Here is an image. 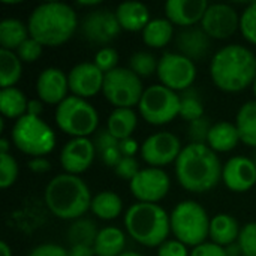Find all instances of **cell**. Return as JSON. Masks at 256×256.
<instances>
[{
	"label": "cell",
	"mask_w": 256,
	"mask_h": 256,
	"mask_svg": "<svg viewBox=\"0 0 256 256\" xmlns=\"http://www.w3.org/2000/svg\"><path fill=\"white\" fill-rule=\"evenodd\" d=\"M171 188L170 176L162 168H142L136 177L129 183L130 194L138 202L158 204L162 201Z\"/></svg>",
	"instance_id": "obj_14"
},
{
	"label": "cell",
	"mask_w": 256,
	"mask_h": 256,
	"mask_svg": "<svg viewBox=\"0 0 256 256\" xmlns=\"http://www.w3.org/2000/svg\"><path fill=\"white\" fill-rule=\"evenodd\" d=\"M44 111V102L40 99H30L28 105H27V116H33V117H40Z\"/></svg>",
	"instance_id": "obj_50"
},
{
	"label": "cell",
	"mask_w": 256,
	"mask_h": 256,
	"mask_svg": "<svg viewBox=\"0 0 256 256\" xmlns=\"http://www.w3.org/2000/svg\"><path fill=\"white\" fill-rule=\"evenodd\" d=\"M138 111L148 124H168L180 116V94L162 84L150 86L142 93Z\"/></svg>",
	"instance_id": "obj_9"
},
{
	"label": "cell",
	"mask_w": 256,
	"mask_h": 256,
	"mask_svg": "<svg viewBox=\"0 0 256 256\" xmlns=\"http://www.w3.org/2000/svg\"><path fill=\"white\" fill-rule=\"evenodd\" d=\"M174 42H176L177 52L188 57L194 63L204 60L212 48V39L201 27L196 26L182 28L176 34Z\"/></svg>",
	"instance_id": "obj_21"
},
{
	"label": "cell",
	"mask_w": 256,
	"mask_h": 256,
	"mask_svg": "<svg viewBox=\"0 0 256 256\" xmlns=\"http://www.w3.org/2000/svg\"><path fill=\"white\" fill-rule=\"evenodd\" d=\"M180 117L188 123L204 117V102H202L201 93L195 87H190V88L182 92V94H180Z\"/></svg>",
	"instance_id": "obj_34"
},
{
	"label": "cell",
	"mask_w": 256,
	"mask_h": 256,
	"mask_svg": "<svg viewBox=\"0 0 256 256\" xmlns=\"http://www.w3.org/2000/svg\"><path fill=\"white\" fill-rule=\"evenodd\" d=\"M224 249H225L226 256H243V252H242V248H240L238 242H236V243H232V244H230V246H226Z\"/></svg>",
	"instance_id": "obj_51"
},
{
	"label": "cell",
	"mask_w": 256,
	"mask_h": 256,
	"mask_svg": "<svg viewBox=\"0 0 256 256\" xmlns=\"http://www.w3.org/2000/svg\"><path fill=\"white\" fill-rule=\"evenodd\" d=\"M22 75V62L15 51L0 48V87H15Z\"/></svg>",
	"instance_id": "obj_33"
},
{
	"label": "cell",
	"mask_w": 256,
	"mask_h": 256,
	"mask_svg": "<svg viewBox=\"0 0 256 256\" xmlns=\"http://www.w3.org/2000/svg\"><path fill=\"white\" fill-rule=\"evenodd\" d=\"M10 141L27 156L45 158L56 147V134L40 117L26 114L14 123Z\"/></svg>",
	"instance_id": "obj_7"
},
{
	"label": "cell",
	"mask_w": 256,
	"mask_h": 256,
	"mask_svg": "<svg viewBox=\"0 0 256 256\" xmlns=\"http://www.w3.org/2000/svg\"><path fill=\"white\" fill-rule=\"evenodd\" d=\"M78 4H80V6H94V8H96V6L100 4V2H96V0H93V2H80Z\"/></svg>",
	"instance_id": "obj_54"
},
{
	"label": "cell",
	"mask_w": 256,
	"mask_h": 256,
	"mask_svg": "<svg viewBox=\"0 0 256 256\" xmlns=\"http://www.w3.org/2000/svg\"><path fill=\"white\" fill-rule=\"evenodd\" d=\"M94 156L96 148L90 138H72L62 148L60 165L66 174L80 176L92 166Z\"/></svg>",
	"instance_id": "obj_17"
},
{
	"label": "cell",
	"mask_w": 256,
	"mask_h": 256,
	"mask_svg": "<svg viewBox=\"0 0 256 256\" xmlns=\"http://www.w3.org/2000/svg\"><path fill=\"white\" fill-rule=\"evenodd\" d=\"M212 123L208 117L198 118L195 122L188 123V138L189 144H207L208 134L212 130Z\"/></svg>",
	"instance_id": "obj_38"
},
{
	"label": "cell",
	"mask_w": 256,
	"mask_h": 256,
	"mask_svg": "<svg viewBox=\"0 0 256 256\" xmlns=\"http://www.w3.org/2000/svg\"><path fill=\"white\" fill-rule=\"evenodd\" d=\"M224 184L236 192L244 194L256 184V165L248 156H234L222 168Z\"/></svg>",
	"instance_id": "obj_18"
},
{
	"label": "cell",
	"mask_w": 256,
	"mask_h": 256,
	"mask_svg": "<svg viewBox=\"0 0 256 256\" xmlns=\"http://www.w3.org/2000/svg\"><path fill=\"white\" fill-rule=\"evenodd\" d=\"M236 126L240 134V141L256 148V100H249L240 106L236 116Z\"/></svg>",
	"instance_id": "obj_30"
},
{
	"label": "cell",
	"mask_w": 256,
	"mask_h": 256,
	"mask_svg": "<svg viewBox=\"0 0 256 256\" xmlns=\"http://www.w3.org/2000/svg\"><path fill=\"white\" fill-rule=\"evenodd\" d=\"M104 78L105 74L93 62L78 63L68 74L69 92L72 96L87 100L102 92Z\"/></svg>",
	"instance_id": "obj_16"
},
{
	"label": "cell",
	"mask_w": 256,
	"mask_h": 256,
	"mask_svg": "<svg viewBox=\"0 0 256 256\" xmlns=\"http://www.w3.org/2000/svg\"><path fill=\"white\" fill-rule=\"evenodd\" d=\"M159 58L148 51H136L129 57L128 68L140 78H148L158 72Z\"/></svg>",
	"instance_id": "obj_35"
},
{
	"label": "cell",
	"mask_w": 256,
	"mask_h": 256,
	"mask_svg": "<svg viewBox=\"0 0 256 256\" xmlns=\"http://www.w3.org/2000/svg\"><path fill=\"white\" fill-rule=\"evenodd\" d=\"M213 84L226 93H238L254 84L256 78V56L252 50L230 44L216 51L210 62Z\"/></svg>",
	"instance_id": "obj_2"
},
{
	"label": "cell",
	"mask_w": 256,
	"mask_h": 256,
	"mask_svg": "<svg viewBox=\"0 0 256 256\" xmlns=\"http://www.w3.org/2000/svg\"><path fill=\"white\" fill-rule=\"evenodd\" d=\"M252 90H254V94H255V100H256V78H255V81H254V84H252Z\"/></svg>",
	"instance_id": "obj_56"
},
{
	"label": "cell",
	"mask_w": 256,
	"mask_h": 256,
	"mask_svg": "<svg viewBox=\"0 0 256 256\" xmlns=\"http://www.w3.org/2000/svg\"><path fill=\"white\" fill-rule=\"evenodd\" d=\"M42 51H44V46L33 38H28L18 46L15 52L22 63H33L39 60V57L42 56Z\"/></svg>",
	"instance_id": "obj_41"
},
{
	"label": "cell",
	"mask_w": 256,
	"mask_h": 256,
	"mask_svg": "<svg viewBox=\"0 0 256 256\" xmlns=\"http://www.w3.org/2000/svg\"><path fill=\"white\" fill-rule=\"evenodd\" d=\"M30 38L28 27L18 18H4L0 21V46L2 50L16 51L18 46Z\"/></svg>",
	"instance_id": "obj_27"
},
{
	"label": "cell",
	"mask_w": 256,
	"mask_h": 256,
	"mask_svg": "<svg viewBox=\"0 0 256 256\" xmlns=\"http://www.w3.org/2000/svg\"><path fill=\"white\" fill-rule=\"evenodd\" d=\"M27 256H69L68 255V249L54 244V243H44L39 244L36 248H33L30 250V254Z\"/></svg>",
	"instance_id": "obj_45"
},
{
	"label": "cell",
	"mask_w": 256,
	"mask_h": 256,
	"mask_svg": "<svg viewBox=\"0 0 256 256\" xmlns=\"http://www.w3.org/2000/svg\"><path fill=\"white\" fill-rule=\"evenodd\" d=\"M99 230L96 226V224L90 219L86 218H80L76 220H74L70 224V226L66 231V240L69 243V246H76V244H82V246H94V242L98 238Z\"/></svg>",
	"instance_id": "obj_32"
},
{
	"label": "cell",
	"mask_w": 256,
	"mask_h": 256,
	"mask_svg": "<svg viewBox=\"0 0 256 256\" xmlns=\"http://www.w3.org/2000/svg\"><path fill=\"white\" fill-rule=\"evenodd\" d=\"M92 213L102 220H114L123 210L122 198L111 190H102L92 200Z\"/></svg>",
	"instance_id": "obj_31"
},
{
	"label": "cell",
	"mask_w": 256,
	"mask_h": 256,
	"mask_svg": "<svg viewBox=\"0 0 256 256\" xmlns=\"http://www.w3.org/2000/svg\"><path fill=\"white\" fill-rule=\"evenodd\" d=\"M10 142L8 138H0V154H8L9 153V148H10Z\"/></svg>",
	"instance_id": "obj_52"
},
{
	"label": "cell",
	"mask_w": 256,
	"mask_h": 256,
	"mask_svg": "<svg viewBox=\"0 0 256 256\" xmlns=\"http://www.w3.org/2000/svg\"><path fill=\"white\" fill-rule=\"evenodd\" d=\"M174 38V24L166 18H153L142 30V40L150 48H164Z\"/></svg>",
	"instance_id": "obj_28"
},
{
	"label": "cell",
	"mask_w": 256,
	"mask_h": 256,
	"mask_svg": "<svg viewBox=\"0 0 256 256\" xmlns=\"http://www.w3.org/2000/svg\"><path fill=\"white\" fill-rule=\"evenodd\" d=\"M118 148H120V153H122L123 158H135V154L138 152H141V147H140L138 141L134 140V138L122 140L120 144H118Z\"/></svg>",
	"instance_id": "obj_47"
},
{
	"label": "cell",
	"mask_w": 256,
	"mask_h": 256,
	"mask_svg": "<svg viewBox=\"0 0 256 256\" xmlns=\"http://www.w3.org/2000/svg\"><path fill=\"white\" fill-rule=\"evenodd\" d=\"M120 256H142L141 254H138V252H132V250H124L123 254Z\"/></svg>",
	"instance_id": "obj_55"
},
{
	"label": "cell",
	"mask_w": 256,
	"mask_h": 256,
	"mask_svg": "<svg viewBox=\"0 0 256 256\" xmlns=\"http://www.w3.org/2000/svg\"><path fill=\"white\" fill-rule=\"evenodd\" d=\"M82 38L93 45H108L122 32L118 20L114 10L110 9H93L86 14L80 24Z\"/></svg>",
	"instance_id": "obj_13"
},
{
	"label": "cell",
	"mask_w": 256,
	"mask_h": 256,
	"mask_svg": "<svg viewBox=\"0 0 256 256\" xmlns=\"http://www.w3.org/2000/svg\"><path fill=\"white\" fill-rule=\"evenodd\" d=\"M240 32L243 38L256 45V2L249 3L240 15Z\"/></svg>",
	"instance_id": "obj_36"
},
{
	"label": "cell",
	"mask_w": 256,
	"mask_h": 256,
	"mask_svg": "<svg viewBox=\"0 0 256 256\" xmlns=\"http://www.w3.org/2000/svg\"><path fill=\"white\" fill-rule=\"evenodd\" d=\"M30 38L42 46H60L66 44L80 27L75 9L63 2L38 4L27 20Z\"/></svg>",
	"instance_id": "obj_3"
},
{
	"label": "cell",
	"mask_w": 256,
	"mask_h": 256,
	"mask_svg": "<svg viewBox=\"0 0 256 256\" xmlns=\"http://www.w3.org/2000/svg\"><path fill=\"white\" fill-rule=\"evenodd\" d=\"M158 256H190V252L182 242L168 238L158 248Z\"/></svg>",
	"instance_id": "obj_44"
},
{
	"label": "cell",
	"mask_w": 256,
	"mask_h": 256,
	"mask_svg": "<svg viewBox=\"0 0 256 256\" xmlns=\"http://www.w3.org/2000/svg\"><path fill=\"white\" fill-rule=\"evenodd\" d=\"M201 28L210 39H228L240 28V15L231 4L212 3L204 14Z\"/></svg>",
	"instance_id": "obj_15"
},
{
	"label": "cell",
	"mask_w": 256,
	"mask_h": 256,
	"mask_svg": "<svg viewBox=\"0 0 256 256\" xmlns=\"http://www.w3.org/2000/svg\"><path fill=\"white\" fill-rule=\"evenodd\" d=\"M222 168L218 154L207 144H188L176 160V177L188 192L206 194L222 182Z\"/></svg>",
	"instance_id": "obj_1"
},
{
	"label": "cell",
	"mask_w": 256,
	"mask_h": 256,
	"mask_svg": "<svg viewBox=\"0 0 256 256\" xmlns=\"http://www.w3.org/2000/svg\"><path fill=\"white\" fill-rule=\"evenodd\" d=\"M124 228L138 244L159 248L171 232L170 216L159 204L135 202L124 214Z\"/></svg>",
	"instance_id": "obj_5"
},
{
	"label": "cell",
	"mask_w": 256,
	"mask_h": 256,
	"mask_svg": "<svg viewBox=\"0 0 256 256\" xmlns=\"http://www.w3.org/2000/svg\"><path fill=\"white\" fill-rule=\"evenodd\" d=\"M28 100L26 94L16 87H8L0 90V112L4 118L18 120L27 114Z\"/></svg>",
	"instance_id": "obj_29"
},
{
	"label": "cell",
	"mask_w": 256,
	"mask_h": 256,
	"mask_svg": "<svg viewBox=\"0 0 256 256\" xmlns=\"http://www.w3.org/2000/svg\"><path fill=\"white\" fill-rule=\"evenodd\" d=\"M208 4L207 0H168L164 9L166 20L180 28H188L201 24Z\"/></svg>",
	"instance_id": "obj_20"
},
{
	"label": "cell",
	"mask_w": 256,
	"mask_h": 256,
	"mask_svg": "<svg viewBox=\"0 0 256 256\" xmlns=\"http://www.w3.org/2000/svg\"><path fill=\"white\" fill-rule=\"evenodd\" d=\"M88 186L80 176L58 174L52 177L44 190V201L48 210L62 220H76L82 218L92 206Z\"/></svg>",
	"instance_id": "obj_4"
},
{
	"label": "cell",
	"mask_w": 256,
	"mask_h": 256,
	"mask_svg": "<svg viewBox=\"0 0 256 256\" xmlns=\"http://www.w3.org/2000/svg\"><path fill=\"white\" fill-rule=\"evenodd\" d=\"M238 142L242 141H240V134L237 130L236 123L218 122L212 126L207 146L214 153H228L234 150L238 146Z\"/></svg>",
	"instance_id": "obj_24"
},
{
	"label": "cell",
	"mask_w": 256,
	"mask_h": 256,
	"mask_svg": "<svg viewBox=\"0 0 256 256\" xmlns=\"http://www.w3.org/2000/svg\"><path fill=\"white\" fill-rule=\"evenodd\" d=\"M93 144H94V148H96V153L100 154L102 152L108 150V148H112V147H117L120 144V141L108 130V129H100L94 134L93 136Z\"/></svg>",
	"instance_id": "obj_43"
},
{
	"label": "cell",
	"mask_w": 256,
	"mask_h": 256,
	"mask_svg": "<svg viewBox=\"0 0 256 256\" xmlns=\"http://www.w3.org/2000/svg\"><path fill=\"white\" fill-rule=\"evenodd\" d=\"M156 75L162 86L176 93H182L194 87L196 78V66L192 60L178 52H165L159 58Z\"/></svg>",
	"instance_id": "obj_11"
},
{
	"label": "cell",
	"mask_w": 256,
	"mask_h": 256,
	"mask_svg": "<svg viewBox=\"0 0 256 256\" xmlns=\"http://www.w3.org/2000/svg\"><path fill=\"white\" fill-rule=\"evenodd\" d=\"M144 90L141 78L129 68H117L105 74L102 94L116 108L138 106Z\"/></svg>",
	"instance_id": "obj_10"
},
{
	"label": "cell",
	"mask_w": 256,
	"mask_h": 256,
	"mask_svg": "<svg viewBox=\"0 0 256 256\" xmlns=\"http://www.w3.org/2000/svg\"><path fill=\"white\" fill-rule=\"evenodd\" d=\"M190 256H226L225 249L212 243V242H206L196 248L192 249Z\"/></svg>",
	"instance_id": "obj_46"
},
{
	"label": "cell",
	"mask_w": 256,
	"mask_h": 256,
	"mask_svg": "<svg viewBox=\"0 0 256 256\" xmlns=\"http://www.w3.org/2000/svg\"><path fill=\"white\" fill-rule=\"evenodd\" d=\"M27 166L33 174H45L51 170V164L46 158H32Z\"/></svg>",
	"instance_id": "obj_48"
},
{
	"label": "cell",
	"mask_w": 256,
	"mask_h": 256,
	"mask_svg": "<svg viewBox=\"0 0 256 256\" xmlns=\"http://www.w3.org/2000/svg\"><path fill=\"white\" fill-rule=\"evenodd\" d=\"M210 220L206 208L192 200L178 202L170 214L171 232L176 240L192 248L206 243L210 232Z\"/></svg>",
	"instance_id": "obj_6"
},
{
	"label": "cell",
	"mask_w": 256,
	"mask_h": 256,
	"mask_svg": "<svg viewBox=\"0 0 256 256\" xmlns=\"http://www.w3.org/2000/svg\"><path fill=\"white\" fill-rule=\"evenodd\" d=\"M93 63L104 72V74H108L114 69H117V63H118V52L114 50V48H110V46H104L100 48L96 54H94V58H93Z\"/></svg>",
	"instance_id": "obj_39"
},
{
	"label": "cell",
	"mask_w": 256,
	"mask_h": 256,
	"mask_svg": "<svg viewBox=\"0 0 256 256\" xmlns=\"http://www.w3.org/2000/svg\"><path fill=\"white\" fill-rule=\"evenodd\" d=\"M114 12L122 30L126 32H142L152 20L148 8L140 2H123Z\"/></svg>",
	"instance_id": "obj_22"
},
{
	"label": "cell",
	"mask_w": 256,
	"mask_h": 256,
	"mask_svg": "<svg viewBox=\"0 0 256 256\" xmlns=\"http://www.w3.org/2000/svg\"><path fill=\"white\" fill-rule=\"evenodd\" d=\"M136 124H138V117L132 108H114L108 117L106 129L118 141H122L126 138H132Z\"/></svg>",
	"instance_id": "obj_26"
},
{
	"label": "cell",
	"mask_w": 256,
	"mask_h": 256,
	"mask_svg": "<svg viewBox=\"0 0 256 256\" xmlns=\"http://www.w3.org/2000/svg\"><path fill=\"white\" fill-rule=\"evenodd\" d=\"M0 256H12V250H10V248L8 246L6 242L0 243Z\"/></svg>",
	"instance_id": "obj_53"
},
{
	"label": "cell",
	"mask_w": 256,
	"mask_h": 256,
	"mask_svg": "<svg viewBox=\"0 0 256 256\" xmlns=\"http://www.w3.org/2000/svg\"><path fill=\"white\" fill-rule=\"evenodd\" d=\"M254 162H255V165H256V153H255V156H254Z\"/></svg>",
	"instance_id": "obj_57"
},
{
	"label": "cell",
	"mask_w": 256,
	"mask_h": 256,
	"mask_svg": "<svg viewBox=\"0 0 256 256\" xmlns=\"http://www.w3.org/2000/svg\"><path fill=\"white\" fill-rule=\"evenodd\" d=\"M18 164L15 158L8 153V154H0V188L8 189L10 188L16 178H18Z\"/></svg>",
	"instance_id": "obj_37"
},
{
	"label": "cell",
	"mask_w": 256,
	"mask_h": 256,
	"mask_svg": "<svg viewBox=\"0 0 256 256\" xmlns=\"http://www.w3.org/2000/svg\"><path fill=\"white\" fill-rule=\"evenodd\" d=\"M56 124L62 132L72 138H88L99 124V114L96 108L86 99L68 96L54 112Z\"/></svg>",
	"instance_id": "obj_8"
},
{
	"label": "cell",
	"mask_w": 256,
	"mask_h": 256,
	"mask_svg": "<svg viewBox=\"0 0 256 256\" xmlns=\"http://www.w3.org/2000/svg\"><path fill=\"white\" fill-rule=\"evenodd\" d=\"M240 231H242V228L234 216L226 214V213H219L210 220L208 237H210L212 243H214L220 248H226V246L238 242Z\"/></svg>",
	"instance_id": "obj_23"
},
{
	"label": "cell",
	"mask_w": 256,
	"mask_h": 256,
	"mask_svg": "<svg viewBox=\"0 0 256 256\" xmlns=\"http://www.w3.org/2000/svg\"><path fill=\"white\" fill-rule=\"evenodd\" d=\"M68 255L69 256H96L93 248L90 246H82V244H76V246H69L68 249Z\"/></svg>",
	"instance_id": "obj_49"
},
{
	"label": "cell",
	"mask_w": 256,
	"mask_h": 256,
	"mask_svg": "<svg viewBox=\"0 0 256 256\" xmlns=\"http://www.w3.org/2000/svg\"><path fill=\"white\" fill-rule=\"evenodd\" d=\"M140 171H141V168L135 158H122L118 165L114 168L116 176L120 177L122 180H128L129 183L136 177V174Z\"/></svg>",
	"instance_id": "obj_42"
},
{
	"label": "cell",
	"mask_w": 256,
	"mask_h": 256,
	"mask_svg": "<svg viewBox=\"0 0 256 256\" xmlns=\"http://www.w3.org/2000/svg\"><path fill=\"white\" fill-rule=\"evenodd\" d=\"M238 244L243 256H256V222H249L242 226Z\"/></svg>",
	"instance_id": "obj_40"
},
{
	"label": "cell",
	"mask_w": 256,
	"mask_h": 256,
	"mask_svg": "<svg viewBox=\"0 0 256 256\" xmlns=\"http://www.w3.org/2000/svg\"><path fill=\"white\" fill-rule=\"evenodd\" d=\"M183 147L178 136L172 132H156L144 140L141 144V158L148 166L162 168L170 164H176Z\"/></svg>",
	"instance_id": "obj_12"
},
{
	"label": "cell",
	"mask_w": 256,
	"mask_h": 256,
	"mask_svg": "<svg viewBox=\"0 0 256 256\" xmlns=\"http://www.w3.org/2000/svg\"><path fill=\"white\" fill-rule=\"evenodd\" d=\"M126 248V236L120 228L106 226L99 230L93 250L96 256H120Z\"/></svg>",
	"instance_id": "obj_25"
},
{
	"label": "cell",
	"mask_w": 256,
	"mask_h": 256,
	"mask_svg": "<svg viewBox=\"0 0 256 256\" xmlns=\"http://www.w3.org/2000/svg\"><path fill=\"white\" fill-rule=\"evenodd\" d=\"M38 99L48 105H60L69 93L68 75L58 68H45L36 80Z\"/></svg>",
	"instance_id": "obj_19"
}]
</instances>
